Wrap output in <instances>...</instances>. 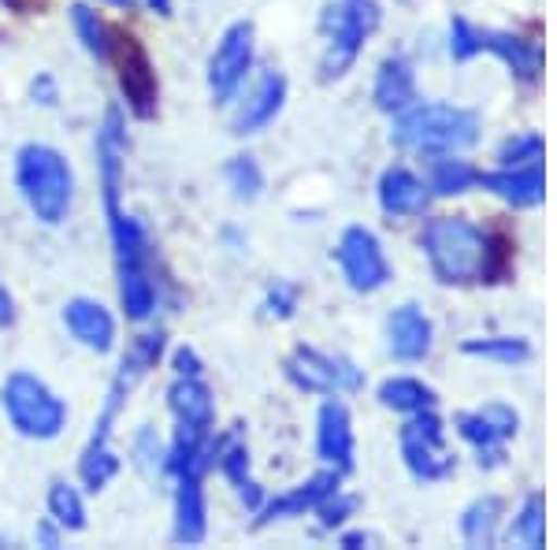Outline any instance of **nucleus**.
<instances>
[{"label": "nucleus", "instance_id": "nucleus-1", "mask_svg": "<svg viewBox=\"0 0 557 550\" xmlns=\"http://www.w3.org/2000/svg\"><path fill=\"white\" fill-rule=\"evenodd\" d=\"M420 246L428 254L431 272L446 286H469L502 276V260H506L491 234H483L465 216L431 220L424 234H420Z\"/></svg>", "mask_w": 557, "mask_h": 550}, {"label": "nucleus", "instance_id": "nucleus-2", "mask_svg": "<svg viewBox=\"0 0 557 550\" xmlns=\"http://www.w3.org/2000/svg\"><path fill=\"white\" fill-rule=\"evenodd\" d=\"M15 183L34 212V220L45 228H60L71 212V197H75V175L60 149L30 142L15 152Z\"/></svg>", "mask_w": 557, "mask_h": 550}, {"label": "nucleus", "instance_id": "nucleus-3", "mask_svg": "<svg viewBox=\"0 0 557 550\" xmlns=\"http://www.w3.org/2000/svg\"><path fill=\"white\" fill-rule=\"evenodd\" d=\"M391 138L417 152H461L480 138V120L457 105H412L394 115Z\"/></svg>", "mask_w": 557, "mask_h": 550}, {"label": "nucleus", "instance_id": "nucleus-4", "mask_svg": "<svg viewBox=\"0 0 557 550\" xmlns=\"http://www.w3.org/2000/svg\"><path fill=\"white\" fill-rule=\"evenodd\" d=\"M0 405L12 428L26 439L49 443L67 428V405L49 383L34 372H12L0 387Z\"/></svg>", "mask_w": 557, "mask_h": 550}, {"label": "nucleus", "instance_id": "nucleus-5", "mask_svg": "<svg viewBox=\"0 0 557 550\" xmlns=\"http://www.w3.org/2000/svg\"><path fill=\"white\" fill-rule=\"evenodd\" d=\"M380 26V4L375 0H335V4L323 8V78H343L354 60L361 57L364 41Z\"/></svg>", "mask_w": 557, "mask_h": 550}, {"label": "nucleus", "instance_id": "nucleus-6", "mask_svg": "<svg viewBox=\"0 0 557 550\" xmlns=\"http://www.w3.org/2000/svg\"><path fill=\"white\" fill-rule=\"evenodd\" d=\"M450 52L461 64L480 57V52H491V57H498L502 64L528 86H532L539 78V71H543V57H539V49L532 41L517 38V34H506V30H480V26H472L465 20H454L450 26Z\"/></svg>", "mask_w": 557, "mask_h": 550}, {"label": "nucleus", "instance_id": "nucleus-7", "mask_svg": "<svg viewBox=\"0 0 557 550\" xmlns=\"http://www.w3.org/2000/svg\"><path fill=\"white\" fill-rule=\"evenodd\" d=\"M401 457H406L409 473L424 484L450 476L454 457L443 443V420L435 417V410L409 413V424L401 428Z\"/></svg>", "mask_w": 557, "mask_h": 550}, {"label": "nucleus", "instance_id": "nucleus-8", "mask_svg": "<svg viewBox=\"0 0 557 550\" xmlns=\"http://www.w3.org/2000/svg\"><path fill=\"white\" fill-rule=\"evenodd\" d=\"M249 68H253V26L231 23L223 38L215 41L209 60V94L215 105H227L246 83Z\"/></svg>", "mask_w": 557, "mask_h": 550}, {"label": "nucleus", "instance_id": "nucleus-9", "mask_svg": "<svg viewBox=\"0 0 557 550\" xmlns=\"http://www.w3.org/2000/svg\"><path fill=\"white\" fill-rule=\"evenodd\" d=\"M286 376L309 394H343V391H357L364 383L361 368L346 357H331L320 354L312 346H298L286 360Z\"/></svg>", "mask_w": 557, "mask_h": 550}, {"label": "nucleus", "instance_id": "nucleus-10", "mask_svg": "<svg viewBox=\"0 0 557 550\" xmlns=\"http://www.w3.org/2000/svg\"><path fill=\"white\" fill-rule=\"evenodd\" d=\"M338 268H343L346 283L354 286L357 294H372L386 286L391 279V265L383 257V246L368 228H346L343 239H338Z\"/></svg>", "mask_w": 557, "mask_h": 550}, {"label": "nucleus", "instance_id": "nucleus-11", "mask_svg": "<svg viewBox=\"0 0 557 550\" xmlns=\"http://www.w3.org/2000/svg\"><path fill=\"white\" fill-rule=\"evenodd\" d=\"M454 424H457V431H461L465 443L475 447L480 465L494 468V465H502V457H506V439L517 436L520 417L506 402H491L475 413H461Z\"/></svg>", "mask_w": 557, "mask_h": 550}, {"label": "nucleus", "instance_id": "nucleus-12", "mask_svg": "<svg viewBox=\"0 0 557 550\" xmlns=\"http://www.w3.org/2000/svg\"><path fill=\"white\" fill-rule=\"evenodd\" d=\"M123 164H127V123H123L120 108H108L101 131H97V168H101V191H104L108 216L123 212L120 209Z\"/></svg>", "mask_w": 557, "mask_h": 550}, {"label": "nucleus", "instance_id": "nucleus-13", "mask_svg": "<svg viewBox=\"0 0 557 550\" xmlns=\"http://www.w3.org/2000/svg\"><path fill=\"white\" fill-rule=\"evenodd\" d=\"M112 57H120V89H123V97H127L131 112L152 115V108H157V75H152L146 49H141L131 34L127 38L115 34Z\"/></svg>", "mask_w": 557, "mask_h": 550}, {"label": "nucleus", "instance_id": "nucleus-14", "mask_svg": "<svg viewBox=\"0 0 557 550\" xmlns=\"http://www.w3.org/2000/svg\"><path fill=\"white\" fill-rule=\"evenodd\" d=\"M338 484H343V473L338 468H323V473L317 476H309L305 484H298L294 491H286V494H278V499L272 502H264L257 513V525H272V521H286V517H301V513H309V510H317L327 494H335L338 491Z\"/></svg>", "mask_w": 557, "mask_h": 550}, {"label": "nucleus", "instance_id": "nucleus-15", "mask_svg": "<svg viewBox=\"0 0 557 550\" xmlns=\"http://www.w3.org/2000/svg\"><path fill=\"white\" fill-rule=\"evenodd\" d=\"M64 323L75 335L78 346L94 350V354H108L115 346V320L94 297H71L64 305Z\"/></svg>", "mask_w": 557, "mask_h": 550}, {"label": "nucleus", "instance_id": "nucleus-16", "mask_svg": "<svg viewBox=\"0 0 557 550\" xmlns=\"http://www.w3.org/2000/svg\"><path fill=\"white\" fill-rule=\"evenodd\" d=\"M480 186L491 191L494 197H502L513 209H535L546 194V179L543 164H528V168H502V171H480Z\"/></svg>", "mask_w": 557, "mask_h": 550}, {"label": "nucleus", "instance_id": "nucleus-17", "mask_svg": "<svg viewBox=\"0 0 557 550\" xmlns=\"http://www.w3.org/2000/svg\"><path fill=\"white\" fill-rule=\"evenodd\" d=\"M431 339L435 328L417 305H398L386 320V346L398 360H424L431 354Z\"/></svg>", "mask_w": 557, "mask_h": 550}, {"label": "nucleus", "instance_id": "nucleus-18", "mask_svg": "<svg viewBox=\"0 0 557 550\" xmlns=\"http://www.w3.org/2000/svg\"><path fill=\"white\" fill-rule=\"evenodd\" d=\"M283 101H286V78L278 75V71H268V75L246 94V101L235 108V120H231V127H235V134L264 131L268 123L283 112Z\"/></svg>", "mask_w": 557, "mask_h": 550}, {"label": "nucleus", "instance_id": "nucleus-19", "mask_svg": "<svg viewBox=\"0 0 557 550\" xmlns=\"http://www.w3.org/2000/svg\"><path fill=\"white\" fill-rule=\"evenodd\" d=\"M317 450L323 462H327V468H338V473L354 468V420H349V410L343 402H323Z\"/></svg>", "mask_w": 557, "mask_h": 550}, {"label": "nucleus", "instance_id": "nucleus-20", "mask_svg": "<svg viewBox=\"0 0 557 550\" xmlns=\"http://www.w3.org/2000/svg\"><path fill=\"white\" fill-rule=\"evenodd\" d=\"M212 465H220V473L227 476L231 487L238 491V499L246 502L249 510L264 506V491H260V484L249 476V450L238 439V431H227V436L212 439Z\"/></svg>", "mask_w": 557, "mask_h": 550}, {"label": "nucleus", "instance_id": "nucleus-21", "mask_svg": "<svg viewBox=\"0 0 557 550\" xmlns=\"http://www.w3.org/2000/svg\"><path fill=\"white\" fill-rule=\"evenodd\" d=\"M372 101L380 112H391V115L417 105V78H412L409 60H401V57L383 60L380 75H375V86H372Z\"/></svg>", "mask_w": 557, "mask_h": 550}, {"label": "nucleus", "instance_id": "nucleus-22", "mask_svg": "<svg viewBox=\"0 0 557 550\" xmlns=\"http://www.w3.org/2000/svg\"><path fill=\"white\" fill-rule=\"evenodd\" d=\"M380 205L386 216H420L431 205V191L412 171L391 168L380 179Z\"/></svg>", "mask_w": 557, "mask_h": 550}, {"label": "nucleus", "instance_id": "nucleus-23", "mask_svg": "<svg viewBox=\"0 0 557 550\" xmlns=\"http://www.w3.org/2000/svg\"><path fill=\"white\" fill-rule=\"evenodd\" d=\"M168 410L178 424H194V428H212L215 420V402L212 391L201 383V376H178L168 387Z\"/></svg>", "mask_w": 557, "mask_h": 550}, {"label": "nucleus", "instance_id": "nucleus-24", "mask_svg": "<svg viewBox=\"0 0 557 550\" xmlns=\"http://www.w3.org/2000/svg\"><path fill=\"white\" fill-rule=\"evenodd\" d=\"M178 491H175V539L186 547L201 543L205 531H209V513H205V491H201V476H175Z\"/></svg>", "mask_w": 557, "mask_h": 550}, {"label": "nucleus", "instance_id": "nucleus-25", "mask_svg": "<svg viewBox=\"0 0 557 550\" xmlns=\"http://www.w3.org/2000/svg\"><path fill=\"white\" fill-rule=\"evenodd\" d=\"M472 186H480V171L469 160H461L457 152H435L431 160V179L428 191L438 197H454V194H469Z\"/></svg>", "mask_w": 557, "mask_h": 550}, {"label": "nucleus", "instance_id": "nucleus-26", "mask_svg": "<svg viewBox=\"0 0 557 550\" xmlns=\"http://www.w3.org/2000/svg\"><path fill=\"white\" fill-rule=\"evenodd\" d=\"M120 302L131 320H146L157 309V283H152V265L120 268Z\"/></svg>", "mask_w": 557, "mask_h": 550}, {"label": "nucleus", "instance_id": "nucleus-27", "mask_svg": "<svg viewBox=\"0 0 557 550\" xmlns=\"http://www.w3.org/2000/svg\"><path fill=\"white\" fill-rule=\"evenodd\" d=\"M502 513H506V506H502V499H494V494L475 499L461 517V536L469 539L472 547H491L494 539H498Z\"/></svg>", "mask_w": 557, "mask_h": 550}, {"label": "nucleus", "instance_id": "nucleus-28", "mask_svg": "<svg viewBox=\"0 0 557 550\" xmlns=\"http://www.w3.org/2000/svg\"><path fill=\"white\" fill-rule=\"evenodd\" d=\"M380 402L394 413H424L435 410V391L428 383L412 380V376H398V380H386L380 387Z\"/></svg>", "mask_w": 557, "mask_h": 550}, {"label": "nucleus", "instance_id": "nucleus-29", "mask_svg": "<svg viewBox=\"0 0 557 550\" xmlns=\"http://www.w3.org/2000/svg\"><path fill=\"white\" fill-rule=\"evenodd\" d=\"M71 23H75V34H78V41H83V49L89 52V57L112 60L115 34L108 30V23L94 12V8H89V4H75V8H71Z\"/></svg>", "mask_w": 557, "mask_h": 550}, {"label": "nucleus", "instance_id": "nucleus-30", "mask_svg": "<svg viewBox=\"0 0 557 550\" xmlns=\"http://www.w3.org/2000/svg\"><path fill=\"white\" fill-rule=\"evenodd\" d=\"M49 517L60 531H83L86 528V502L71 484L57 480L49 487Z\"/></svg>", "mask_w": 557, "mask_h": 550}, {"label": "nucleus", "instance_id": "nucleus-31", "mask_svg": "<svg viewBox=\"0 0 557 550\" xmlns=\"http://www.w3.org/2000/svg\"><path fill=\"white\" fill-rule=\"evenodd\" d=\"M160 354H164V331H149V335H138L131 342V350H127V357H123V365H120V376L115 380H123V383H131L138 376H146L152 365L160 360Z\"/></svg>", "mask_w": 557, "mask_h": 550}, {"label": "nucleus", "instance_id": "nucleus-32", "mask_svg": "<svg viewBox=\"0 0 557 550\" xmlns=\"http://www.w3.org/2000/svg\"><path fill=\"white\" fill-rule=\"evenodd\" d=\"M115 473H120V457H115V450L108 447V439H94V443L86 447L83 462H78V476H83V484L89 487V491H101Z\"/></svg>", "mask_w": 557, "mask_h": 550}, {"label": "nucleus", "instance_id": "nucleus-33", "mask_svg": "<svg viewBox=\"0 0 557 550\" xmlns=\"http://www.w3.org/2000/svg\"><path fill=\"white\" fill-rule=\"evenodd\" d=\"M465 354L498 360V365H520V360L532 357V346L517 335H494V339H469L465 342Z\"/></svg>", "mask_w": 557, "mask_h": 550}, {"label": "nucleus", "instance_id": "nucleus-34", "mask_svg": "<svg viewBox=\"0 0 557 550\" xmlns=\"http://www.w3.org/2000/svg\"><path fill=\"white\" fill-rule=\"evenodd\" d=\"M509 536L524 547H543L546 543V521H543V494H528L524 506H520L517 521H513V531Z\"/></svg>", "mask_w": 557, "mask_h": 550}, {"label": "nucleus", "instance_id": "nucleus-35", "mask_svg": "<svg viewBox=\"0 0 557 550\" xmlns=\"http://www.w3.org/2000/svg\"><path fill=\"white\" fill-rule=\"evenodd\" d=\"M227 183L242 201H253V197L264 191V175H260L253 157H231L227 160Z\"/></svg>", "mask_w": 557, "mask_h": 550}, {"label": "nucleus", "instance_id": "nucleus-36", "mask_svg": "<svg viewBox=\"0 0 557 550\" xmlns=\"http://www.w3.org/2000/svg\"><path fill=\"white\" fill-rule=\"evenodd\" d=\"M502 168H528V164H543V138L539 134H517L509 138L498 152Z\"/></svg>", "mask_w": 557, "mask_h": 550}, {"label": "nucleus", "instance_id": "nucleus-37", "mask_svg": "<svg viewBox=\"0 0 557 550\" xmlns=\"http://www.w3.org/2000/svg\"><path fill=\"white\" fill-rule=\"evenodd\" d=\"M354 510H357V499L354 494H343V491H335V494H327V499L317 506V517H320V528H338V525H346V517H354Z\"/></svg>", "mask_w": 557, "mask_h": 550}, {"label": "nucleus", "instance_id": "nucleus-38", "mask_svg": "<svg viewBox=\"0 0 557 550\" xmlns=\"http://www.w3.org/2000/svg\"><path fill=\"white\" fill-rule=\"evenodd\" d=\"M268 313L278 320H286V317H294V309H298V286H290V283H275L272 291H268Z\"/></svg>", "mask_w": 557, "mask_h": 550}, {"label": "nucleus", "instance_id": "nucleus-39", "mask_svg": "<svg viewBox=\"0 0 557 550\" xmlns=\"http://www.w3.org/2000/svg\"><path fill=\"white\" fill-rule=\"evenodd\" d=\"M134 447H138V465H146V468H152V462L164 465V450H160V443L152 439V431H141Z\"/></svg>", "mask_w": 557, "mask_h": 550}, {"label": "nucleus", "instance_id": "nucleus-40", "mask_svg": "<svg viewBox=\"0 0 557 550\" xmlns=\"http://www.w3.org/2000/svg\"><path fill=\"white\" fill-rule=\"evenodd\" d=\"M172 365H175L178 376H201V357H197L190 346H178L175 357H172Z\"/></svg>", "mask_w": 557, "mask_h": 550}, {"label": "nucleus", "instance_id": "nucleus-41", "mask_svg": "<svg viewBox=\"0 0 557 550\" xmlns=\"http://www.w3.org/2000/svg\"><path fill=\"white\" fill-rule=\"evenodd\" d=\"M30 94L38 97L41 105H57V83H52L49 75H38L34 78V86H30Z\"/></svg>", "mask_w": 557, "mask_h": 550}, {"label": "nucleus", "instance_id": "nucleus-42", "mask_svg": "<svg viewBox=\"0 0 557 550\" xmlns=\"http://www.w3.org/2000/svg\"><path fill=\"white\" fill-rule=\"evenodd\" d=\"M15 320V305H12V294H8V286L0 283V328H8V323Z\"/></svg>", "mask_w": 557, "mask_h": 550}, {"label": "nucleus", "instance_id": "nucleus-43", "mask_svg": "<svg viewBox=\"0 0 557 550\" xmlns=\"http://www.w3.org/2000/svg\"><path fill=\"white\" fill-rule=\"evenodd\" d=\"M338 543H343L346 550H361V547H372V543H375V539H372V536H368V531H346V536H343V539H338Z\"/></svg>", "mask_w": 557, "mask_h": 550}, {"label": "nucleus", "instance_id": "nucleus-44", "mask_svg": "<svg viewBox=\"0 0 557 550\" xmlns=\"http://www.w3.org/2000/svg\"><path fill=\"white\" fill-rule=\"evenodd\" d=\"M38 539H41L45 547H57V543H60V528H52V525H41V528H38Z\"/></svg>", "mask_w": 557, "mask_h": 550}, {"label": "nucleus", "instance_id": "nucleus-45", "mask_svg": "<svg viewBox=\"0 0 557 550\" xmlns=\"http://www.w3.org/2000/svg\"><path fill=\"white\" fill-rule=\"evenodd\" d=\"M149 8H152V12H160V15H168V12H172V0H149Z\"/></svg>", "mask_w": 557, "mask_h": 550}, {"label": "nucleus", "instance_id": "nucleus-46", "mask_svg": "<svg viewBox=\"0 0 557 550\" xmlns=\"http://www.w3.org/2000/svg\"><path fill=\"white\" fill-rule=\"evenodd\" d=\"M108 4H127V0H108Z\"/></svg>", "mask_w": 557, "mask_h": 550}]
</instances>
